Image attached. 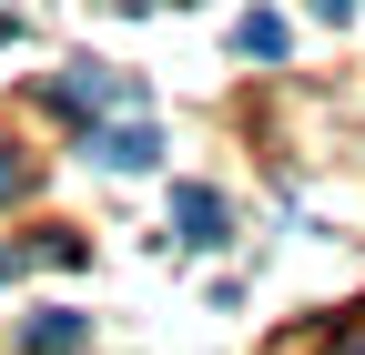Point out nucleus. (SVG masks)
Wrapping results in <instances>:
<instances>
[{
    "instance_id": "obj_1",
    "label": "nucleus",
    "mask_w": 365,
    "mask_h": 355,
    "mask_svg": "<svg viewBox=\"0 0 365 355\" xmlns=\"http://www.w3.org/2000/svg\"><path fill=\"white\" fill-rule=\"evenodd\" d=\"M173 224H182V244H223V193L213 183H173Z\"/></svg>"
},
{
    "instance_id": "obj_2",
    "label": "nucleus",
    "mask_w": 365,
    "mask_h": 355,
    "mask_svg": "<svg viewBox=\"0 0 365 355\" xmlns=\"http://www.w3.org/2000/svg\"><path fill=\"white\" fill-rule=\"evenodd\" d=\"M91 153H102L112 173H143L163 143H153V122H112V132H91Z\"/></svg>"
},
{
    "instance_id": "obj_3",
    "label": "nucleus",
    "mask_w": 365,
    "mask_h": 355,
    "mask_svg": "<svg viewBox=\"0 0 365 355\" xmlns=\"http://www.w3.org/2000/svg\"><path fill=\"white\" fill-rule=\"evenodd\" d=\"M91 325L81 315H31V335H21V355H61V345H81Z\"/></svg>"
},
{
    "instance_id": "obj_4",
    "label": "nucleus",
    "mask_w": 365,
    "mask_h": 355,
    "mask_svg": "<svg viewBox=\"0 0 365 355\" xmlns=\"http://www.w3.org/2000/svg\"><path fill=\"white\" fill-rule=\"evenodd\" d=\"M234 51H244V61H284V21H274V11H254V21L234 31Z\"/></svg>"
},
{
    "instance_id": "obj_5",
    "label": "nucleus",
    "mask_w": 365,
    "mask_h": 355,
    "mask_svg": "<svg viewBox=\"0 0 365 355\" xmlns=\"http://www.w3.org/2000/svg\"><path fill=\"white\" fill-rule=\"evenodd\" d=\"M314 11H325V21H355V0H314Z\"/></svg>"
},
{
    "instance_id": "obj_6",
    "label": "nucleus",
    "mask_w": 365,
    "mask_h": 355,
    "mask_svg": "<svg viewBox=\"0 0 365 355\" xmlns=\"http://www.w3.org/2000/svg\"><path fill=\"white\" fill-rule=\"evenodd\" d=\"M0 274H11V254H0Z\"/></svg>"
}]
</instances>
